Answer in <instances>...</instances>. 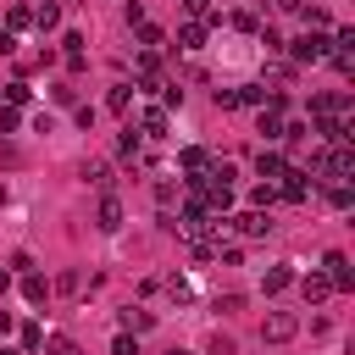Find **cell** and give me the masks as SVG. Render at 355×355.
<instances>
[{
  "label": "cell",
  "mask_w": 355,
  "mask_h": 355,
  "mask_svg": "<svg viewBox=\"0 0 355 355\" xmlns=\"http://www.w3.org/2000/svg\"><path fill=\"white\" fill-rule=\"evenodd\" d=\"M216 311H222V316H239V311H244V294H222Z\"/></svg>",
  "instance_id": "cell-28"
},
{
  "label": "cell",
  "mask_w": 355,
  "mask_h": 355,
  "mask_svg": "<svg viewBox=\"0 0 355 355\" xmlns=\"http://www.w3.org/2000/svg\"><path fill=\"white\" fill-rule=\"evenodd\" d=\"M178 161H183V183H189V189H200V178H205V166H211V155H205L200 144H189V150H183Z\"/></svg>",
  "instance_id": "cell-6"
},
{
  "label": "cell",
  "mask_w": 355,
  "mask_h": 355,
  "mask_svg": "<svg viewBox=\"0 0 355 355\" xmlns=\"http://www.w3.org/2000/svg\"><path fill=\"white\" fill-rule=\"evenodd\" d=\"M0 100L6 105H28V83H0Z\"/></svg>",
  "instance_id": "cell-22"
},
{
  "label": "cell",
  "mask_w": 355,
  "mask_h": 355,
  "mask_svg": "<svg viewBox=\"0 0 355 355\" xmlns=\"http://www.w3.org/2000/svg\"><path fill=\"white\" fill-rule=\"evenodd\" d=\"M0 205H6V183H0Z\"/></svg>",
  "instance_id": "cell-39"
},
{
  "label": "cell",
  "mask_w": 355,
  "mask_h": 355,
  "mask_svg": "<svg viewBox=\"0 0 355 355\" xmlns=\"http://www.w3.org/2000/svg\"><path fill=\"white\" fill-rule=\"evenodd\" d=\"M150 327H155V311H144V305L122 311V333H150Z\"/></svg>",
  "instance_id": "cell-12"
},
{
  "label": "cell",
  "mask_w": 355,
  "mask_h": 355,
  "mask_svg": "<svg viewBox=\"0 0 355 355\" xmlns=\"http://www.w3.org/2000/svg\"><path fill=\"white\" fill-rule=\"evenodd\" d=\"M139 44H144V50H161V44H166V33H161L155 22H139Z\"/></svg>",
  "instance_id": "cell-19"
},
{
  "label": "cell",
  "mask_w": 355,
  "mask_h": 355,
  "mask_svg": "<svg viewBox=\"0 0 355 355\" xmlns=\"http://www.w3.org/2000/svg\"><path fill=\"white\" fill-rule=\"evenodd\" d=\"M111 355H139V333H116V344H111Z\"/></svg>",
  "instance_id": "cell-26"
},
{
  "label": "cell",
  "mask_w": 355,
  "mask_h": 355,
  "mask_svg": "<svg viewBox=\"0 0 355 355\" xmlns=\"http://www.w3.org/2000/svg\"><path fill=\"white\" fill-rule=\"evenodd\" d=\"M50 100H55V105H72V100H78V89H72V83H55V89H50Z\"/></svg>",
  "instance_id": "cell-30"
},
{
  "label": "cell",
  "mask_w": 355,
  "mask_h": 355,
  "mask_svg": "<svg viewBox=\"0 0 355 355\" xmlns=\"http://www.w3.org/2000/svg\"><path fill=\"white\" fill-rule=\"evenodd\" d=\"M166 355H189V349H166Z\"/></svg>",
  "instance_id": "cell-40"
},
{
  "label": "cell",
  "mask_w": 355,
  "mask_h": 355,
  "mask_svg": "<svg viewBox=\"0 0 355 355\" xmlns=\"http://www.w3.org/2000/svg\"><path fill=\"white\" fill-rule=\"evenodd\" d=\"M311 166H316L327 183H344V178H355V150H349V144H327Z\"/></svg>",
  "instance_id": "cell-1"
},
{
  "label": "cell",
  "mask_w": 355,
  "mask_h": 355,
  "mask_svg": "<svg viewBox=\"0 0 355 355\" xmlns=\"http://www.w3.org/2000/svg\"><path fill=\"white\" fill-rule=\"evenodd\" d=\"M211 355H239V344H233L227 333H216V338H211Z\"/></svg>",
  "instance_id": "cell-33"
},
{
  "label": "cell",
  "mask_w": 355,
  "mask_h": 355,
  "mask_svg": "<svg viewBox=\"0 0 355 355\" xmlns=\"http://www.w3.org/2000/svg\"><path fill=\"white\" fill-rule=\"evenodd\" d=\"M272 6H277L283 17H294V11H305V0H272Z\"/></svg>",
  "instance_id": "cell-35"
},
{
  "label": "cell",
  "mask_w": 355,
  "mask_h": 355,
  "mask_svg": "<svg viewBox=\"0 0 355 355\" xmlns=\"http://www.w3.org/2000/svg\"><path fill=\"white\" fill-rule=\"evenodd\" d=\"M227 222H233L244 239H266V233H272V216H266V211H255V205H250V211H239V216H227Z\"/></svg>",
  "instance_id": "cell-4"
},
{
  "label": "cell",
  "mask_w": 355,
  "mask_h": 355,
  "mask_svg": "<svg viewBox=\"0 0 355 355\" xmlns=\"http://www.w3.org/2000/svg\"><path fill=\"white\" fill-rule=\"evenodd\" d=\"M261 100H266L261 83H244V89H239V105H261Z\"/></svg>",
  "instance_id": "cell-27"
},
{
  "label": "cell",
  "mask_w": 355,
  "mask_h": 355,
  "mask_svg": "<svg viewBox=\"0 0 355 355\" xmlns=\"http://www.w3.org/2000/svg\"><path fill=\"white\" fill-rule=\"evenodd\" d=\"M17 122H22L17 105H0V133H17Z\"/></svg>",
  "instance_id": "cell-31"
},
{
  "label": "cell",
  "mask_w": 355,
  "mask_h": 355,
  "mask_svg": "<svg viewBox=\"0 0 355 355\" xmlns=\"http://www.w3.org/2000/svg\"><path fill=\"white\" fill-rule=\"evenodd\" d=\"M288 50H294V61H327V50H333V39H327L322 28H311V33H300V39L288 44Z\"/></svg>",
  "instance_id": "cell-3"
},
{
  "label": "cell",
  "mask_w": 355,
  "mask_h": 355,
  "mask_svg": "<svg viewBox=\"0 0 355 355\" xmlns=\"http://www.w3.org/2000/svg\"><path fill=\"white\" fill-rule=\"evenodd\" d=\"M133 133H139V139H161V133H166V105H144Z\"/></svg>",
  "instance_id": "cell-7"
},
{
  "label": "cell",
  "mask_w": 355,
  "mask_h": 355,
  "mask_svg": "<svg viewBox=\"0 0 355 355\" xmlns=\"http://www.w3.org/2000/svg\"><path fill=\"white\" fill-rule=\"evenodd\" d=\"M300 294H305V305H322V300L333 294V283H327L322 272H305V277H300Z\"/></svg>",
  "instance_id": "cell-10"
},
{
  "label": "cell",
  "mask_w": 355,
  "mask_h": 355,
  "mask_svg": "<svg viewBox=\"0 0 355 355\" xmlns=\"http://www.w3.org/2000/svg\"><path fill=\"white\" fill-rule=\"evenodd\" d=\"M322 277H327L333 288H349V283H355V272H349L344 250H327V255H322Z\"/></svg>",
  "instance_id": "cell-5"
},
{
  "label": "cell",
  "mask_w": 355,
  "mask_h": 355,
  "mask_svg": "<svg viewBox=\"0 0 355 355\" xmlns=\"http://www.w3.org/2000/svg\"><path fill=\"white\" fill-rule=\"evenodd\" d=\"M55 288H61V294H78V288H83V277H78V272H61V277H55Z\"/></svg>",
  "instance_id": "cell-32"
},
{
  "label": "cell",
  "mask_w": 355,
  "mask_h": 355,
  "mask_svg": "<svg viewBox=\"0 0 355 355\" xmlns=\"http://www.w3.org/2000/svg\"><path fill=\"white\" fill-rule=\"evenodd\" d=\"M300 333V316L294 311H266V322H261V344H288Z\"/></svg>",
  "instance_id": "cell-2"
},
{
  "label": "cell",
  "mask_w": 355,
  "mask_h": 355,
  "mask_svg": "<svg viewBox=\"0 0 355 355\" xmlns=\"http://www.w3.org/2000/svg\"><path fill=\"white\" fill-rule=\"evenodd\" d=\"M344 105H349L344 94H316L311 100V116H344Z\"/></svg>",
  "instance_id": "cell-14"
},
{
  "label": "cell",
  "mask_w": 355,
  "mask_h": 355,
  "mask_svg": "<svg viewBox=\"0 0 355 355\" xmlns=\"http://www.w3.org/2000/svg\"><path fill=\"white\" fill-rule=\"evenodd\" d=\"M272 200H277V189H272V183H255V189H250V205H255V211H266Z\"/></svg>",
  "instance_id": "cell-24"
},
{
  "label": "cell",
  "mask_w": 355,
  "mask_h": 355,
  "mask_svg": "<svg viewBox=\"0 0 355 355\" xmlns=\"http://www.w3.org/2000/svg\"><path fill=\"white\" fill-rule=\"evenodd\" d=\"M6 333H11V311H0V338H6Z\"/></svg>",
  "instance_id": "cell-37"
},
{
  "label": "cell",
  "mask_w": 355,
  "mask_h": 355,
  "mask_svg": "<svg viewBox=\"0 0 355 355\" xmlns=\"http://www.w3.org/2000/svg\"><path fill=\"white\" fill-rule=\"evenodd\" d=\"M178 50H205V22H183L178 28Z\"/></svg>",
  "instance_id": "cell-13"
},
{
  "label": "cell",
  "mask_w": 355,
  "mask_h": 355,
  "mask_svg": "<svg viewBox=\"0 0 355 355\" xmlns=\"http://www.w3.org/2000/svg\"><path fill=\"white\" fill-rule=\"evenodd\" d=\"M183 11L189 17H211V0H183Z\"/></svg>",
  "instance_id": "cell-34"
},
{
  "label": "cell",
  "mask_w": 355,
  "mask_h": 355,
  "mask_svg": "<svg viewBox=\"0 0 355 355\" xmlns=\"http://www.w3.org/2000/svg\"><path fill=\"white\" fill-rule=\"evenodd\" d=\"M44 294H50V283H44L39 272H22V300H33V305H39Z\"/></svg>",
  "instance_id": "cell-18"
},
{
  "label": "cell",
  "mask_w": 355,
  "mask_h": 355,
  "mask_svg": "<svg viewBox=\"0 0 355 355\" xmlns=\"http://www.w3.org/2000/svg\"><path fill=\"white\" fill-rule=\"evenodd\" d=\"M283 166H288V161H283L277 150H261V155H255V178H261V183H277Z\"/></svg>",
  "instance_id": "cell-9"
},
{
  "label": "cell",
  "mask_w": 355,
  "mask_h": 355,
  "mask_svg": "<svg viewBox=\"0 0 355 355\" xmlns=\"http://www.w3.org/2000/svg\"><path fill=\"white\" fill-rule=\"evenodd\" d=\"M33 28H39V33H50V28H61V6H50V0H44V6L33 11Z\"/></svg>",
  "instance_id": "cell-16"
},
{
  "label": "cell",
  "mask_w": 355,
  "mask_h": 355,
  "mask_svg": "<svg viewBox=\"0 0 355 355\" xmlns=\"http://www.w3.org/2000/svg\"><path fill=\"white\" fill-rule=\"evenodd\" d=\"M94 222H100L105 233H116V227H122V200H116V194H105V200H100V211H94Z\"/></svg>",
  "instance_id": "cell-11"
},
{
  "label": "cell",
  "mask_w": 355,
  "mask_h": 355,
  "mask_svg": "<svg viewBox=\"0 0 355 355\" xmlns=\"http://www.w3.org/2000/svg\"><path fill=\"white\" fill-rule=\"evenodd\" d=\"M83 183H94V189L111 194V166H105V161H89V166H83Z\"/></svg>",
  "instance_id": "cell-17"
},
{
  "label": "cell",
  "mask_w": 355,
  "mask_h": 355,
  "mask_svg": "<svg viewBox=\"0 0 355 355\" xmlns=\"http://www.w3.org/2000/svg\"><path fill=\"white\" fill-rule=\"evenodd\" d=\"M11 50H17V33H11V28H0V55H11Z\"/></svg>",
  "instance_id": "cell-36"
},
{
  "label": "cell",
  "mask_w": 355,
  "mask_h": 355,
  "mask_svg": "<svg viewBox=\"0 0 355 355\" xmlns=\"http://www.w3.org/2000/svg\"><path fill=\"white\" fill-rule=\"evenodd\" d=\"M39 344H44V327L28 322V327H22V349H39Z\"/></svg>",
  "instance_id": "cell-29"
},
{
  "label": "cell",
  "mask_w": 355,
  "mask_h": 355,
  "mask_svg": "<svg viewBox=\"0 0 355 355\" xmlns=\"http://www.w3.org/2000/svg\"><path fill=\"white\" fill-rule=\"evenodd\" d=\"M44 349H50V355H78V338H67V333H50V338H44Z\"/></svg>",
  "instance_id": "cell-21"
},
{
  "label": "cell",
  "mask_w": 355,
  "mask_h": 355,
  "mask_svg": "<svg viewBox=\"0 0 355 355\" xmlns=\"http://www.w3.org/2000/svg\"><path fill=\"white\" fill-rule=\"evenodd\" d=\"M0 355H17V349H0Z\"/></svg>",
  "instance_id": "cell-41"
},
{
  "label": "cell",
  "mask_w": 355,
  "mask_h": 355,
  "mask_svg": "<svg viewBox=\"0 0 355 355\" xmlns=\"http://www.w3.org/2000/svg\"><path fill=\"white\" fill-rule=\"evenodd\" d=\"M288 283H294V272H288V266H266V277H261V288H266V294H283Z\"/></svg>",
  "instance_id": "cell-15"
},
{
  "label": "cell",
  "mask_w": 355,
  "mask_h": 355,
  "mask_svg": "<svg viewBox=\"0 0 355 355\" xmlns=\"http://www.w3.org/2000/svg\"><path fill=\"white\" fill-rule=\"evenodd\" d=\"M105 105H111V111H128V105H133V89H128V83H116V89L105 94Z\"/></svg>",
  "instance_id": "cell-23"
},
{
  "label": "cell",
  "mask_w": 355,
  "mask_h": 355,
  "mask_svg": "<svg viewBox=\"0 0 355 355\" xmlns=\"http://www.w3.org/2000/svg\"><path fill=\"white\" fill-rule=\"evenodd\" d=\"M277 194H283V200H294V205H300V200H305V194H311V183H305V172H300V166H283V178H277Z\"/></svg>",
  "instance_id": "cell-8"
},
{
  "label": "cell",
  "mask_w": 355,
  "mask_h": 355,
  "mask_svg": "<svg viewBox=\"0 0 355 355\" xmlns=\"http://www.w3.org/2000/svg\"><path fill=\"white\" fill-rule=\"evenodd\" d=\"M28 22H33V11H28V6H11V11H6V28H11V33H17V28H28Z\"/></svg>",
  "instance_id": "cell-25"
},
{
  "label": "cell",
  "mask_w": 355,
  "mask_h": 355,
  "mask_svg": "<svg viewBox=\"0 0 355 355\" xmlns=\"http://www.w3.org/2000/svg\"><path fill=\"white\" fill-rule=\"evenodd\" d=\"M139 150H144V139L128 128V133H122V144H116V155H122V161H139Z\"/></svg>",
  "instance_id": "cell-20"
},
{
  "label": "cell",
  "mask_w": 355,
  "mask_h": 355,
  "mask_svg": "<svg viewBox=\"0 0 355 355\" xmlns=\"http://www.w3.org/2000/svg\"><path fill=\"white\" fill-rule=\"evenodd\" d=\"M6 283H11V266H0V294H6Z\"/></svg>",
  "instance_id": "cell-38"
}]
</instances>
